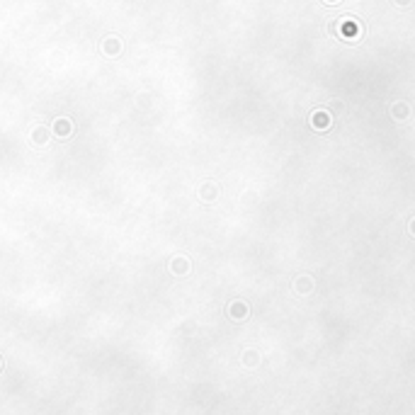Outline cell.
Instances as JSON below:
<instances>
[{"label":"cell","instance_id":"cell-3","mask_svg":"<svg viewBox=\"0 0 415 415\" xmlns=\"http://www.w3.org/2000/svg\"><path fill=\"white\" fill-rule=\"evenodd\" d=\"M170 269L177 272V275H184V272H187V262H184V260H177V262L173 260V262H170Z\"/></svg>","mask_w":415,"mask_h":415},{"label":"cell","instance_id":"cell-7","mask_svg":"<svg viewBox=\"0 0 415 415\" xmlns=\"http://www.w3.org/2000/svg\"><path fill=\"white\" fill-rule=\"evenodd\" d=\"M401 3H406V0H401Z\"/></svg>","mask_w":415,"mask_h":415},{"label":"cell","instance_id":"cell-4","mask_svg":"<svg viewBox=\"0 0 415 415\" xmlns=\"http://www.w3.org/2000/svg\"><path fill=\"white\" fill-rule=\"evenodd\" d=\"M32 138H34V143H46V129H44V127H39V129H34V134H32Z\"/></svg>","mask_w":415,"mask_h":415},{"label":"cell","instance_id":"cell-2","mask_svg":"<svg viewBox=\"0 0 415 415\" xmlns=\"http://www.w3.org/2000/svg\"><path fill=\"white\" fill-rule=\"evenodd\" d=\"M54 134H56V136H61V138H66L68 134H71V121H68V119H58L54 124Z\"/></svg>","mask_w":415,"mask_h":415},{"label":"cell","instance_id":"cell-5","mask_svg":"<svg viewBox=\"0 0 415 415\" xmlns=\"http://www.w3.org/2000/svg\"><path fill=\"white\" fill-rule=\"evenodd\" d=\"M236 308H231V314H236V318H240V316H245V304H233Z\"/></svg>","mask_w":415,"mask_h":415},{"label":"cell","instance_id":"cell-6","mask_svg":"<svg viewBox=\"0 0 415 415\" xmlns=\"http://www.w3.org/2000/svg\"><path fill=\"white\" fill-rule=\"evenodd\" d=\"M413 231H415V223H413Z\"/></svg>","mask_w":415,"mask_h":415},{"label":"cell","instance_id":"cell-1","mask_svg":"<svg viewBox=\"0 0 415 415\" xmlns=\"http://www.w3.org/2000/svg\"><path fill=\"white\" fill-rule=\"evenodd\" d=\"M102 51L107 56H117L121 51V42L119 39H114V37H110V39H105V46H102Z\"/></svg>","mask_w":415,"mask_h":415}]
</instances>
